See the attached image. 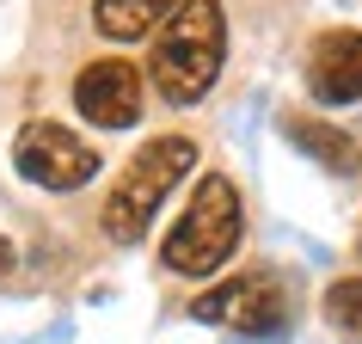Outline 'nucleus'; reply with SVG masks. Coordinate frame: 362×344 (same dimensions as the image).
Wrapping results in <instances>:
<instances>
[{
	"instance_id": "20e7f679",
	"label": "nucleus",
	"mask_w": 362,
	"mask_h": 344,
	"mask_svg": "<svg viewBox=\"0 0 362 344\" xmlns=\"http://www.w3.org/2000/svg\"><path fill=\"white\" fill-rule=\"evenodd\" d=\"M13 166H19V178H31L37 191H80V185L98 178L105 154H98L80 130L56 123V117H25L19 135H13Z\"/></svg>"
},
{
	"instance_id": "1a4fd4ad",
	"label": "nucleus",
	"mask_w": 362,
	"mask_h": 344,
	"mask_svg": "<svg viewBox=\"0 0 362 344\" xmlns=\"http://www.w3.org/2000/svg\"><path fill=\"white\" fill-rule=\"evenodd\" d=\"M283 130H288V142L301 154H313L325 172H350L362 166V154H356V142H350V130H332V123H320V117H301V111H288L283 117Z\"/></svg>"
},
{
	"instance_id": "f03ea898",
	"label": "nucleus",
	"mask_w": 362,
	"mask_h": 344,
	"mask_svg": "<svg viewBox=\"0 0 362 344\" xmlns=\"http://www.w3.org/2000/svg\"><path fill=\"white\" fill-rule=\"evenodd\" d=\"M197 166V142L191 135H153L123 160V172L111 178V191L98 203V228L111 246H135L141 228L153 222V210L178 191V178H191Z\"/></svg>"
},
{
	"instance_id": "423d86ee",
	"label": "nucleus",
	"mask_w": 362,
	"mask_h": 344,
	"mask_svg": "<svg viewBox=\"0 0 362 344\" xmlns=\"http://www.w3.org/2000/svg\"><path fill=\"white\" fill-rule=\"evenodd\" d=\"M148 105V68L129 56H93L74 74V111L93 130H129Z\"/></svg>"
},
{
	"instance_id": "39448f33",
	"label": "nucleus",
	"mask_w": 362,
	"mask_h": 344,
	"mask_svg": "<svg viewBox=\"0 0 362 344\" xmlns=\"http://www.w3.org/2000/svg\"><path fill=\"white\" fill-rule=\"evenodd\" d=\"M191 314L209 326H233V332H276L295 314V295H288V283L276 270H246V277H228V283L203 289L191 302Z\"/></svg>"
},
{
	"instance_id": "6e6552de",
	"label": "nucleus",
	"mask_w": 362,
	"mask_h": 344,
	"mask_svg": "<svg viewBox=\"0 0 362 344\" xmlns=\"http://www.w3.org/2000/svg\"><path fill=\"white\" fill-rule=\"evenodd\" d=\"M185 0H80L74 19L86 25V38L98 43H141L160 38V25L178 13Z\"/></svg>"
},
{
	"instance_id": "7ed1b4c3",
	"label": "nucleus",
	"mask_w": 362,
	"mask_h": 344,
	"mask_svg": "<svg viewBox=\"0 0 362 344\" xmlns=\"http://www.w3.org/2000/svg\"><path fill=\"white\" fill-rule=\"evenodd\" d=\"M240 234H246V203L233 191V178L228 172H203L191 185L185 215L160 240V265L178 270V277H209V270H221L233 258Z\"/></svg>"
},
{
	"instance_id": "0eeeda50",
	"label": "nucleus",
	"mask_w": 362,
	"mask_h": 344,
	"mask_svg": "<svg viewBox=\"0 0 362 344\" xmlns=\"http://www.w3.org/2000/svg\"><path fill=\"white\" fill-rule=\"evenodd\" d=\"M307 93L320 105H362V31L338 25L307 50Z\"/></svg>"
},
{
	"instance_id": "9b49d317",
	"label": "nucleus",
	"mask_w": 362,
	"mask_h": 344,
	"mask_svg": "<svg viewBox=\"0 0 362 344\" xmlns=\"http://www.w3.org/2000/svg\"><path fill=\"white\" fill-rule=\"evenodd\" d=\"M13 270V240H0V277Z\"/></svg>"
},
{
	"instance_id": "9d476101",
	"label": "nucleus",
	"mask_w": 362,
	"mask_h": 344,
	"mask_svg": "<svg viewBox=\"0 0 362 344\" xmlns=\"http://www.w3.org/2000/svg\"><path fill=\"white\" fill-rule=\"evenodd\" d=\"M325 326L344 338H362V277H338L325 289Z\"/></svg>"
},
{
	"instance_id": "f257e3e1",
	"label": "nucleus",
	"mask_w": 362,
	"mask_h": 344,
	"mask_svg": "<svg viewBox=\"0 0 362 344\" xmlns=\"http://www.w3.org/2000/svg\"><path fill=\"white\" fill-rule=\"evenodd\" d=\"M221 62H228V13H221V0H185L160 25V38L148 43V86L160 105L191 111L221 80Z\"/></svg>"
}]
</instances>
